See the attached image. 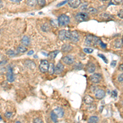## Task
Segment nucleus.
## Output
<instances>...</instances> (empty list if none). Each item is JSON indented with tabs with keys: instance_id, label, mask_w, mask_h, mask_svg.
Listing matches in <instances>:
<instances>
[{
	"instance_id": "f257e3e1",
	"label": "nucleus",
	"mask_w": 123,
	"mask_h": 123,
	"mask_svg": "<svg viewBox=\"0 0 123 123\" xmlns=\"http://www.w3.org/2000/svg\"><path fill=\"white\" fill-rule=\"evenodd\" d=\"M69 23H70V17L67 15H60L58 16V18H57V24L60 26H66Z\"/></svg>"
},
{
	"instance_id": "f03ea898",
	"label": "nucleus",
	"mask_w": 123,
	"mask_h": 123,
	"mask_svg": "<svg viewBox=\"0 0 123 123\" xmlns=\"http://www.w3.org/2000/svg\"><path fill=\"white\" fill-rule=\"evenodd\" d=\"M75 19L76 20V21L77 22L87 21V20L89 19V14L87 13V12H78V13L75 16Z\"/></svg>"
},
{
	"instance_id": "7ed1b4c3",
	"label": "nucleus",
	"mask_w": 123,
	"mask_h": 123,
	"mask_svg": "<svg viewBox=\"0 0 123 123\" xmlns=\"http://www.w3.org/2000/svg\"><path fill=\"white\" fill-rule=\"evenodd\" d=\"M48 66H49V62H48V60L46 59H44V60H41L40 64V71L42 73H46L48 72Z\"/></svg>"
},
{
	"instance_id": "20e7f679",
	"label": "nucleus",
	"mask_w": 123,
	"mask_h": 123,
	"mask_svg": "<svg viewBox=\"0 0 123 123\" xmlns=\"http://www.w3.org/2000/svg\"><path fill=\"white\" fill-rule=\"evenodd\" d=\"M89 81L93 84H98L102 81V76L99 73H93L89 76Z\"/></svg>"
},
{
	"instance_id": "39448f33",
	"label": "nucleus",
	"mask_w": 123,
	"mask_h": 123,
	"mask_svg": "<svg viewBox=\"0 0 123 123\" xmlns=\"http://www.w3.org/2000/svg\"><path fill=\"white\" fill-rule=\"evenodd\" d=\"M62 62L67 65H72L75 62V58L72 55H66L62 58Z\"/></svg>"
},
{
	"instance_id": "423d86ee",
	"label": "nucleus",
	"mask_w": 123,
	"mask_h": 123,
	"mask_svg": "<svg viewBox=\"0 0 123 123\" xmlns=\"http://www.w3.org/2000/svg\"><path fill=\"white\" fill-rule=\"evenodd\" d=\"M105 95H106V92L102 89H97L94 91V96L98 99H102V98H103L105 97Z\"/></svg>"
},
{
	"instance_id": "0eeeda50",
	"label": "nucleus",
	"mask_w": 123,
	"mask_h": 123,
	"mask_svg": "<svg viewBox=\"0 0 123 123\" xmlns=\"http://www.w3.org/2000/svg\"><path fill=\"white\" fill-rule=\"evenodd\" d=\"M6 76H7V81H8V82L12 83V82L14 81V80H15V76H14L13 70H12V68H11V67L8 68Z\"/></svg>"
},
{
	"instance_id": "6e6552de",
	"label": "nucleus",
	"mask_w": 123,
	"mask_h": 123,
	"mask_svg": "<svg viewBox=\"0 0 123 123\" xmlns=\"http://www.w3.org/2000/svg\"><path fill=\"white\" fill-rule=\"evenodd\" d=\"M80 40V34L78 31H71V38L70 40H72V42L74 43H77Z\"/></svg>"
},
{
	"instance_id": "1a4fd4ad",
	"label": "nucleus",
	"mask_w": 123,
	"mask_h": 123,
	"mask_svg": "<svg viewBox=\"0 0 123 123\" xmlns=\"http://www.w3.org/2000/svg\"><path fill=\"white\" fill-rule=\"evenodd\" d=\"M64 65H63L62 62H58L57 65L55 66V70H54V73L57 74V75H59V74H61L62 72L64 71Z\"/></svg>"
},
{
	"instance_id": "9d476101",
	"label": "nucleus",
	"mask_w": 123,
	"mask_h": 123,
	"mask_svg": "<svg viewBox=\"0 0 123 123\" xmlns=\"http://www.w3.org/2000/svg\"><path fill=\"white\" fill-rule=\"evenodd\" d=\"M68 5L72 8H77L81 5V0H67Z\"/></svg>"
},
{
	"instance_id": "9b49d317",
	"label": "nucleus",
	"mask_w": 123,
	"mask_h": 123,
	"mask_svg": "<svg viewBox=\"0 0 123 123\" xmlns=\"http://www.w3.org/2000/svg\"><path fill=\"white\" fill-rule=\"evenodd\" d=\"M53 112L55 113L56 115H57V117H59V118H62V117H64L65 112H64V110H63L62 108L57 107V108H56Z\"/></svg>"
},
{
	"instance_id": "f8f14e48",
	"label": "nucleus",
	"mask_w": 123,
	"mask_h": 123,
	"mask_svg": "<svg viewBox=\"0 0 123 123\" xmlns=\"http://www.w3.org/2000/svg\"><path fill=\"white\" fill-rule=\"evenodd\" d=\"M31 44V38H30L28 35H24L23 37L21 38V44L25 47L26 46H30Z\"/></svg>"
},
{
	"instance_id": "ddd939ff",
	"label": "nucleus",
	"mask_w": 123,
	"mask_h": 123,
	"mask_svg": "<svg viewBox=\"0 0 123 123\" xmlns=\"http://www.w3.org/2000/svg\"><path fill=\"white\" fill-rule=\"evenodd\" d=\"M24 65L26 66V67L31 69V70H34L36 67V64L32 60H26L25 62H24Z\"/></svg>"
},
{
	"instance_id": "4468645a",
	"label": "nucleus",
	"mask_w": 123,
	"mask_h": 123,
	"mask_svg": "<svg viewBox=\"0 0 123 123\" xmlns=\"http://www.w3.org/2000/svg\"><path fill=\"white\" fill-rule=\"evenodd\" d=\"M86 70L89 73H94V72H95V70H96L95 65H94L93 62H89L86 66Z\"/></svg>"
},
{
	"instance_id": "2eb2a0df",
	"label": "nucleus",
	"mask_w": 123,
	"mask_h": 123,
	"mask_svg": "<svg viewBox=\"0 0 123 123\" xmlns=\"http://www.w3.org/2000/svg\"><path fill=\"white\" fill-rule=\"evenodd\" d=\"M72 49H73V47L70 44H64L62 46V52H63V53H69Z\"/></svg>"
},
{
	"instance_id": "dca6fc26",
	"label": "nucleus",
	"mask_w": 123,
	"mask_h": 123,
	"mask_svg": "<svg viewBox=\"0 0 123 123\" xmlns=\"http://www.w3.org/2000/svg\"><path fill=\"white\" fill-rule=\"evenodd\" d=\"M93 39H94V35H86L85 39V44L87 46L93 45Z\"/></svg>"
},
{
	"instance_id": "f3484780",
	"label": "nucleus",
	"mask_w": 123,
	"mask_h": 123,
	"mask_svg": "<svg viewBox=\"0 0 123 123\" xmlns=\"http://www.w3.org/2000/svg\"><path fill=\"white\" fill-rule=\"evenodd\" d=\"M83 101L85 104L89 105V104H92L94 102V98L91 97L90 95H85L83 98Z\"/></svg>"
},
{
	"instance_id": "a211bd4d",
	"label": "nucleus",
	"mask_w": 123,
	"mask_h": 123,
	"mask_svg": "<svg viewBox=\"0 0 123 123\" xmlns=\"http://www.w3.org/2000/svg\"><path fill=\"white\" fill-rule=\"evenodd\" d=\"M50 29H51V26H50V25L48 22H45V23L42 24V26H41V30L44 32H48V31H50Z\"/></svg>"
},
{
	"instance_id": "6ab92c4d",
	"label": "nucleus",
	"mask_w": 123,
	"mask_h": 123,
	"mask_svg": "<svg viewBox=\"0 0 123 123\" xmlns=\"http://www.w3.org/2000/svg\"><path fill=\"white\" fill-rule=\"evenodd\" d=\"M65 35H66V31H65V30H61V31L58 32L59 40H62V41L66 40V36H65Z\"/></svg>"
},
{
	"instance_id": "aec40b11",
	"label": "nucleus",
	"mask_w": 123,
	"mask_h": 123,
	"mask_svg": "<svg viewBox=\"0 0 123 123\" xmlns=\"http://www.w3.org/2000/svg\"><path fill=\"white\" fill-rule=\"evenodd\" d=\"M26 51H27L26 47H25V46L23 45H19L17 47V48H16V53H17V54L18 53H24Z\"/></svg>"
},
{
	"instance_id": "412c9836",
	"label": "nucleus",
	"mask_w": 123,
	"mask_h": 123,
	"mask_svg": "<svg viewBox=\"0 0 123 123\" xmlns=\"http://www.w3.org/2000/svg\"><path fill=\"white\" fill-rule=\"evenodd\" d=\"M98 121H99V118L97 116H91L89 118L88 123H98Z\"/></svg>"
},
{
	"instance_id": "4be33fe9",
	"label": "nucleus",
	"mask_w": 123,
	"mask_h": 123,
	"mask_svg": "<svg viewBox=\"0 0 123 123\" xmlns=\"http://www.w3.org/2000/svg\"><path fill=\"white\" fill-rule=\"evenodd\" d=\"M6 54L9 57H15V56L17 55V53L12 49H8V50H7Z\"/></svg>"
},
{
	"instance_id": "5701e85b",
	"label": "nucleus",
	"mask_w": 123,
	"mask_h": 123,
	"mask_svg": "<svg viewBox=\"0 0 123 123\" xmlns=\"http://www.w3.org/2000/svg\"><path fill=\"white\" fill-rule=\"evenodd\" d=\"M54 70H55V66L53 62L49 63V66H48V72L50 75H53L54 74Z\"/></svg>"
},
{
	"instance_id": "b1692460",
	"label": "nucleus",
	"mask_w": 123,
	"mask_h": 123,
	"mask_svg": "<svg viewBox=\"0 0 123 123\" xmlns=\"http://www.w3.org/2000/svg\"><path fill=\"white\" fill-rule=\"evenodd\" d=\"M87 13L88 14H91V15H94V14H96L98 12V10L94 7H89L87 8Z\"/></svg>"
},
{
	"instance_id": "393cba45",
	"label": "nucleus",
	"mask_w": 123,
	"mask_h": 123,
	"mask_svg": "<svg viewBox=\"0 0 123 123\" xmlns=\"http://www.w3.org/2000/svg\"><path fill=\"white\" fill-rule=\"evenodd\" d=\"M101 17L102 18V19H104V20H112L113 19V16L112 15H110L108 13H102L101 15Z\"/></svg>"
},
{
	"instance_id": "a878e982",
	"label": "nucleus",
	"mask_w": 123,
	"mask_h": 123,
	"mask_svg": "<svg viewBox=\"0 0 123 123\" xmlns=\"http://www.w3.org/2000/svg\"><path fill=\"white\" fill-rule=\"evenodd\" d=\"M101 42H102L101 40H100L98 37L94 36V39H93V45L97 46V45H98V44H100Z\"/></svg>"
},
{
	"instance_id": "bb28decb",
	"label": "nucleus",
	"mask_w": 123,
	"mask_h": 123,
	"mask_svg": "<svg viewBox=\"0 0 123 123\" xmlns=\"http://www.w3.org/2000/svg\"><path fill=\"white\" fill-rule=\"evenodd\" d=\"M26 4L30 7H35L37 5V0H27Z\"/></svg>"
},
{
	"instance_id": "cd10ccee",
	"label": "nucleus",
	"mask_w": 123,
	"mask_h": 123,
	"mask_svg": "<svg viewBox=\"0 0 123 123\" xmlns=\"http://www.w3.org/2000/svg\"><path fill=\"white\" fill-rule=\"evenodd\" d=\"M50 118H51V120L53 121L54 123L57 122V118H58V117H57V116L54 113H53V111H52L51 113H50Z\"/></svg>"
},
{
	"instance_id": "c85d7f7f",
	"label": "nucleus",
	"mask_w": 123,
	"mask_h": 123,
	"mask_svg": "<svg viewBox=\"0 0 123 123\" xmlns=\"http://www.w3.org/2000/svg\"><path fill=\"white\" fill-rule=\"evenodd\" d=\"M114 46H115V48H122V39L117 40L116 42H115Z\"/></svg>"
},
{
	"instance_id": "c756f323",
	"label": "nucleus",
	"mask_w": 123,
	"mask_h": 123,
	"mask_svg": "<svg viewBox=\"0 0 123 123\" xmlns=\"http://www.w3.org/2000/svg\"><path fill=\"white\" fill-rule=\"evenodd\" d=\"M58 53H59V51H58V50H55V51H53V52H51V53H49V54H48V56L50 57V58L53 59V58H55L56 56L58 54Z\"/></svg>"
},
{
	"instance_id": "7c9ffc66",
	"label": "nucleus",
	"mask_w": 123,
	"mask_h": 123,
	"mask_svg": "<svg viewBox=\"0 0 123 123\" xmlns=\"http://www.w3.org/2000/svg\"><path fill=\"white\" fill-rule=\"evenodd\" d=\"M83 51L85 52V53H92L93 52H94V48H89V47H87V48H84Z\"/></svg>"
},
{
	"instance_id": "2f4dec72",
	"label": "nucleus",
	"mask_w": 123,
	"mask_h": 123,
	"mask_svg": "<svg viewBox=\"0 0 123 123\" xmlns=\"http://www.w3.org/2000/svg\"><path fill=\"white\" fill-rule=\"evenodd\" d=\"M37 4H39L40 7H44L46 4V0H37Z\"/></svg>"
},
{
	"instance_id": "473e14b6",
	"label": "nucleus",
	"mask_w": 123,
	"mask_h": 123,
	"mask_svg": "<svg viewBox=\"0 0 123 123\" xmlns=\"http://www.w3.org/2000/svg\"><path fill=\"white\" fill-rule=\"evenodd\" d=\"M74 67H75V69H76V70H80V69H82V67H83V64L81 62H77L75 66H74Z\"/></svg>"
},
{
	"instance_id": "72a5a7b5",
	"label": "nucleus",
	"mask_w": 123,
	"mask_h": 123,
	"mask_svg": "<svg viewBox=\"0 0 123 123\" xmlns=\"http://www.w3.org/2000/svg\"><path fill=\"white\" fill-rule=\"evenodd\" d=\"M34 123H44V121L40 118V117H36V118L34 119Z\"/></svg>"
},
{
	"instance_id": "f704fd0d",
	"label": "nucleus",
	"mask_w": 123,
	"mask_h": 123,
	"mask_svg": "<svg viewBox=\"0 0 123 123\" xmlns=\"http://www.w3.org/2000/svg\"><path fill=\"white\" fill-rule=\"evenodd\" d=\"M65 36H66V40H70V38H71V31H66V35H65Z\"/></svg>"
},
{
	"instance_id": "c9c22d12",
	"label": "nucleus",
	"mask_w": 123,
	"mask_h": 123,
	"mask_svg": "<svg viewBox=\"0 0 123 123\" xmlns=\"http://www.w3.org/2000/svg\"><path fill=\"white\" fill-rule=\"evenodd\" d=\"M117 81L118 82H120V83H122L123 82V74L121 73L120 75L118 76V77H117Z\"/></svg>"
},
{
	"instance_id": "e433bc0d",
	"label": "nucleus",
	"mask_w": 123,
	"mask_h": 123,
	"mask_svg": "<svg viewBox=\"0 0 123 123\" xmlns=\"http://www.w3.org/2000/svg\"><path fill=\"white\" fill-rule=\"evenodd\" d=\"M12 116V112H7V113H5V117H6L7 118H11Z\"/></svg>"
},
{
	"instance_id": "4c0bfd02",
	"label": "nucleus",
	"mask_w": 123,
	"mask_h": 123,
	"mask_svg": "<svg viewBox=\"0 0 123 123\" xmlns=\"http://www.w3.org/2000/svg\"><path fill=\"white\" fill-rule=\"evenodd\" d=\"M117 16H118V17H120L121 19H122V17H123V11H122V10H121L120 12H118V14H117Z\"/></svg>"
},
{
	"instance_id": "58836bf2",
	"label": "nucleus",
	"mask_w": 123,
	"mask_h": 123,
	"mask_svg": "<svg viewBox=\"0 0 123 123\" xmlns=\"http://www.w3.org/2000/svg\"><path fill=\"white\" fill-rule=\"evenodd\" d=\"M67 3V0H65V1H63V2H62L61 3H58V4L57 5V7H60V6H62V5H64V4H66V3Z\"/></svg>"
},
{
	"instance_id": "ea45409f",
	"label": "nucleus",
	"mask_w": 123,
	"mask_h": 123,
	"mask_svg": "<svg viewBox=\"0 0 123 123\" xmlns=\"http://www.w3.org/2000/svg\"><path fill=\"white\" fill-rule=\"evenodd\" d=\"M113 2H114L115 4L118 5V4H121V3H122V0H113Z\"/></svg>"
},
{
	"instance_id": "a19ab883",
	"label": "nucleus",
	"mask_w": 123,
	"mask_h": 123,
	"mask_svg": "<svg viewBox=\"0 0 123 123\" xmlns=\"http://www.w3.org/2000/svg\"><path fill=\"white\" fill-rule=\"evenodd\" d=\"M51 25L53 26H57V21L56 20H51Z\"/></svg>"
},
{
	"instance_id": "79ce46f5",
	"label": "nucleus",
	"mask_w": 123,
	"mask_h": 123,
	"mask_svg": "<svg viewBox=\"0 0 123 123\" xmlns=\"http://www.w3.org/2000/svg\"><path fill=\"white\" fill-rule=\"evenodd\" d=\"M99 45L101 46V47H102V48H107V44H103V43H102V42L100 43V44H99Z\"/></svg>"
},
{
	"instance_id": "37998d69",
	"label": "nucleus",
	"mask_w": 123,
	"mask_h": 123,
	"mask_svg": "<svg viewBox=\"0 0 123 123\" xmlns=\"http://www.w3.org/2000/svg\"><path fill=\"white\" fill-rule=\"evenodd\" d=\"M98 56H99L100 57H102V58L103 59L104 61H105V62H108V60H107V59L105 58V57H104V56L102 55V54H98Z\"/></svg>"
},
{
	"instance_id": "c03bdc74",
	"label": "nucleus",
	"mask_w": 123,
	"mask_h": 123,
	"mask_svg": "<svg viewBox=\"0 0 123 123\" xmlns=\"http://www.w3.org/2000/svg\"><path fill=\"white\" fill-rule=\"evenodd\" d=\"M11 2H12V3H20V1H22V0H10Z\"/></svg>"
},
{
	"instance_id": "a18cd8bd",
	"label": "nucleus",
	"mask_w": 123,
	"mask_h": 123,
	"mask_svg": "<svg viewBox=\"0 0 123 123\" xmlns=\"http://www.w3.org/2000/svg\"><path fill=\"white\" fill-rule=\"evenodd\" d=\"M113 96L114 97V98H116V97L117 96V93L116 90H114V91L113 92Z\"/></svg>"
},
{
	"instance_id": "49530a36",
	"label": "nucleus",
	"mask_w": 123,
	"mask_h": 123,
	"mask_svg": "<svg viewBox=\"0 0 123 123\" xmlns=\"http://www.w3.org/2000/svg\"><path fill=\"white\" fill-rule=\"evenodd\" d=\"M87 7H88V5L85 4V5H84V6L81 7V9L82 10H85V9H87Z\"/></svg>"
},
{
	"instance_id": "de8ad7c7",
	"label": "nucleus",
	"mask_w": 123,
	"mask_h": 123,
	"mask_svg": "<svg viewBox=\"0 0 123 123\" xmlns=\"http://www.w3.org/2000/svg\"><path fill=\"white\" fill-rule=\"evenodd\" d=\"M33 53H34V51H33V50H31V51L28 52L27 54H28V55H32Z\"/></svg>"
},
{
	"instance_id": "09e8293b",
	"label": "nucleus",
	"mask_w": 123,
	"mask_h": 123,
	"mask_svg": "<svg viewBox=\"0 0 123 123\" xmlns=\"http://www.w3.org/2000/svg\"><path fill=\"white\" fill-rule=\"evenodd\" d=\"M3 7V1H0V8H2Z\"/></svg>"
},
{
	"instance_id": "8fccbe9b",
	"label": "nucleus",
	"mask_w": 123,
	"mask_h": 123,
	"mask_svg": "<svg viewBox=\"0 0 123 123\" xmlns=\"http://www.w3.org/2000/svg\"><path fill=\"white\" fill-rule=\"evenodd\" d=\"M122 67H123V65H122V64H121V65H120V67H119V70H120L122 72Z\"/></svg>"
},
{
	"instance_id": "3c124183",
	"label": "nucleus",
	"mask_w": 123,
	"mask_h": 123,
	"mask_svg": "<svg viewBox=\"0 0 123 123\" xmlns=\"http://www.w3.org/2000/svg\"><path fill=\"white\" fill-rule=\"evenodd\" d=\"M112 66H113V67H115V66H116V61H113V62H112Z\"/></svg>"
},
{
	"instance_id": "603ef678",
	"label": "nucleus",
	"mask_w": 123,
	"mask_h": 123,
	"mask_svg": "<svg viewBox=\"0 0 123 123\" xmlns=\"http://www.w3.org/2000/svg\"><path fill=\"white\" fill-rule=\"evenodd\" d=\"M15 123H21V122H19V121H16V122H15Z\"/></svg>"
},
{
	"instance_id": "864d4df0",
	"label": "nucleus",
	"mask_w": 123,
	"mask_h": 123,
	"mask_svg": "<svg viewBox=\"0 0 123 123\" xmlns=\"http://www.w3.org/2000/svg\"><path fill=\"white\" fill-rule=\"evenodd\" d=\"M1 119H2V117H0V120H1Z\"/></svg>"
}]
</instances>
